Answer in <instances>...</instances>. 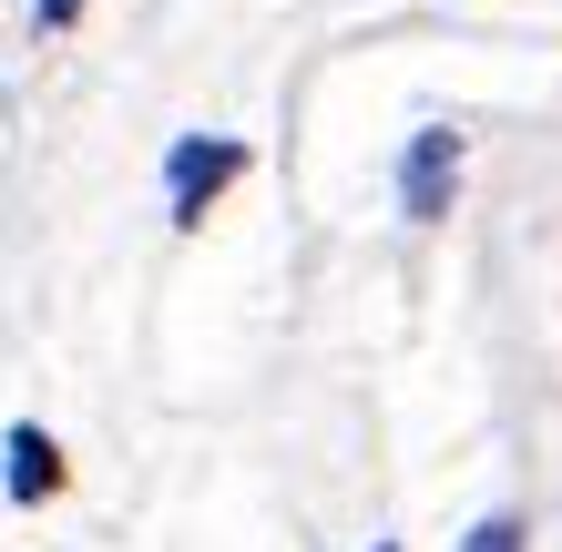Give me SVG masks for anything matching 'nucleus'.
I'll return each instance as SVG.
<instances>
[{"label": "nucleus", "mask_w": 562, "mask_h": 552, "mask_svg": "<svg viewBox=\"0 0 562 552\" xmlns=\"http://www.w3.org/2000/svg\"><path fill=\"white\" fill-rule=\"evenodd\" d=\"M52 481H61V461H52V440H42V430H31V419H21V430L0 440V492H11V502H42Z\"/></svg>", "instance_id": "obj_3"}, {"label": "nucleus", "mask_w": 562, "mask_h": 552, "mask_svg": "<svg viewBox=\"0 0 562 552\" xmlns=\"http://www.w3.org/2000/svg\"><path fill=\"white\" fill-rule=\"evenodd\" d=\"M31 21H42V31H72V21H82V0H31Z\"/></svg>", "instance_id": "obj_5"}, {"label": "nucleus", "mask_w": 562, "mask_h": 552, "mask_svg": "<svg viewBox=\"0 0 562 552\" xmlns=\"http://www.w3.org/2000/svg\"><path fill=\"white\" fill-rule=\"evenodd\" d=\"M450 174H460L450 123H419V134H409V154H400V215L440 225V215H450Z\"/></svg>", "instance_id": "obj_1"}, {"label": "nucleus", "mask_w": 562, "mask_h": 552, "mask_svg": "<svg viewBox=\"0 0 562 552\" xmlns=\"http://www.w3.org/2000/svg\"><path fill=\"white\" fill-rule=\"evenodd\" d=\"M379 552H400V542H379Z\"/></svg>", "instance_id": "obj_6"}, {"label": "nucleus", "mask_w": 562, "mask_h": 552, "mask_svg": "<svg viewBox=\"0 0 562 552\" xmlns=\"http://www.w3.org/2000/svg\"><path fill=\"white\" fill-rule=\"evenodd\" d=\"M236 165H246V144H225V134H184L175 154H164V184H175V225L205 215V194L236 174Z\"/></svg>", "instance_id": "obj_2"}, {"label": "nucleus", "mask_w": 562, "mask_h": 552, "mask_svg": "<svg viewBox=\"0 0 562 552\" xmlns=\"http://www.w3.org/2000/svg\"><path fill=\"white\" fill-rule=\"evenodd\" d=\"M460 552H521V522H502V511H491V522L460 532Z\"/></svg>", "instance_id": "obj_4"}]
</instances>
